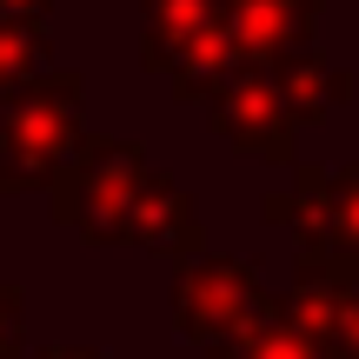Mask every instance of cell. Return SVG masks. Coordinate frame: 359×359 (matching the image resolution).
Segmentation results:
<instances>
[{"instance_id":"1","label":"cell","mask_w":359,"mask_h":359,"mask_svg":"<svg viewBox=\"0 0 359 359\" xmlns=\"http://www.w3.org/2000/svg\"><path fill=\"white\" fill-rule=\"evenodd\" d=\"M87 133V80L47 67L0 100V193H47L60 160Z\"/></svg>"},{"instance_id":"2","label":"cell","mask_w":359,"mask_h":359,"mask_svg":"<svg viewBox=\"0 0 359 359\" xmlns=\"http://www.w3.org/2000/svg\"><path fill=\"white\" fill-rule=\"evenodd\" d=\"M147 147L140 140H120V133H80L74 154L60 160L47 200H53V219L74 226L80 240H100L114 246V226H120V206L133 200V187L147 180Z\"/></svg>"},{"instance_id":"3","label":"cell","mask_w":359,"mask_h":359,"mask_svg":"<svg viewBox=\"0 0 359 359\" xmlns=\"http://www.w3.org/2000/svg\"><path fill=\"white\" fill-rule=\"evenodd\" d=\"M266 280H259V259L240 253H200L173 273V333L193 346H219L240 326H253L266 313Z\"/></svg>"},{"instance_id":"4","label":"cell","mask_w":359,"mask_h":359,"mask_svg":"<svg viewBox=\"0 0 359 359\" xmlns=\"http://www.w3.org/2000/svg\"><path fill=\"white\" fill-rule=\"evenodd\" d=\"M206 114H213L219 140L246 160H266V167H293L299 147H293V120H286L280 93H273V74L266 67H246L233 60L226 80L206 93Z\"/></svg>"},{"instance_id":"5","label":"cell","mask_w":359,"mask_h":359,"mask_svg":"<svg viewBox=\"0 0 359 359\" xmlns=\"http://www.w3.org/2000/svg\"><path fill=\"white\" fill-rule=\"evenodd\" d=\"M114 246H133V253H154V259H187L206 253V226H200V200H193L180 180H167L160 167H147V180L133 187V200L120 206V226Z\"/></svg>"},{"instance_id":"6","label":"cell","mask_w":359,"mask_h":359,"mask_svg":"<svg viewBox=\"0 0 359 359\" xmlns=\"http://www.w3.org/2000/svg\"><path fill=\"white\" fill-rule=\"evenodd\" d=\"M293 286H359V160L326 167V200L313 233L299 240Z\"/></svg>"},{"instance_id":"7","label":"cell","mask_w":359,"mask_h":359,"mask_svg":"<svg viewBox=\"0 0 359 359\" xmlns=\"http://www.w3.org/2000/svg\"><path fill=\"white\" fill-rule=\"evenodd\" d=\"M326 0H219V27L233 40V60L246 67H280L286 53L313 47V20Z\"/></svg>"},{"instance_id":"8","label":"cell","mask_w":359,"mask_h":359,"mask_svg":"<svg viewBox=\"0 0 359 359\" xmlns=\"http://www.w3.org/2000/svg\"><path fill=\"white\" fill-rule=\"evenodd\" d=\"M273 93H280V107H286V120H293V127H313V120L353 107L359 80L346 74V67L320 60L313 47H299V53H286V60L273 67Z\"/></svg>"},{"instance_id":"9","label":"cell","mask_w":359,"mask_h":359,"mask_svg":"<svg viewBox=\"0 0 359 359\" xmlns=\"http://www.w3.org/2000/svg\"><path fill=\"white\" fill-rule=\"evenodd\" d=\"M280 299L320 359H359V286H293Z\"/></svg>"},{"instance_id":"10","label":"cell","mask_w":359,"mask_h":359,"mask_svg":"<svg viewBox=\"0 0 359 359\" xmlns=\"http://www.w3.org/2000/svg\"><path fill=\"white\" fill-rule=\"evenodd\" d=\"M213 20H219V0H140V67L167 74Z\"/></svg>"},{"instance_id":"11","label":"cell","mask_w":359,"mask_h":359,"mask_svg":"<svg viewBox=\"0 0 359 359\" xmlns=\"http://www.w3.org/2000/svg\"><path fill=\"white\" fill-rule=\"evenodd\" d=\"M206 359H320L306 333H299L293 320H286V299L273 293L266 313H259L253 326H240L233 339H219V346H206Z\"/></svg>"},{"instance_id":"12","label":"cell","mask_w":359,"mask_h":359,"mask_svg":"<svg viewBox=\"0 0 359 359\" xmlns=\"http://www.w3.org/2000/svg\"><path fill=\"white\" fill-rule=\"evenodd\" d=\"M226 67H233V40H226V27H206L200 40H193L187 53H180V60L167 67V87H173V100L180 107H206V93L219 87V80H226Z\"/></svg>"},{"instance_id":"13","label":"cell","mask_w":359,"mask_h":359,"mask_svg":"<svg viewBox=\"0 0 359 359\" xmlns=\"http://www.w3.org/2000/svg\"><path fill=\"white\" fill-rule=\"evenodd\" d=\"M53 67V40L40 20H0V100Z\"/></svg>"},{"instance_id":"14","label":"cell","mask_w":359,"mask_h":359,"mask_svg":"<svg viewBox=\"0 0 359 359\" xmlns=\"http://www.w3.org/2000/svg\"><path fill=\"white\" fill-rule=\"evenodd\" d=\"M20 313H27V293L13 280H0V353L20 346Z\"/></svg>"},{"instance_id":"15","label":"cell","mask_w":359,"mask_h":359,"mask_svg":"<svg viewBox=\"0 0 359 359\" xmlns=\"http://www.w3.org/2000/svg\"><path fill=\"white\" fill-rule=\"evenodd\" d=\"M47 13H53V0H0V20H40L47 27Z\"/></svg>"},{"instance_id":"16","label":"cell","mask_w":359,"mask_h":359,"mask_svg":"<svg viewBox=\"0 0 359 359\" xmlns=\"http://www.w3.org/2000/svg\"><path fill=\"white\" fill-rule=\"evenodd\" d=\"M20 359H107L100 346H34V353H20Z\"/></svg>"},{"instance_id":"17","label":"cell","mask_w":359,"mask_h":359,"mask_svg":"<svg viewBox=\"0 0 359 359\" xmlns=\"http://www.w3.org/2000/svg\"><path fill=\"white\" fill-rule=\"evenodd\" d=\"M0 359H20V346H7V353H0Z\"/></svg>"}]
</instances>
